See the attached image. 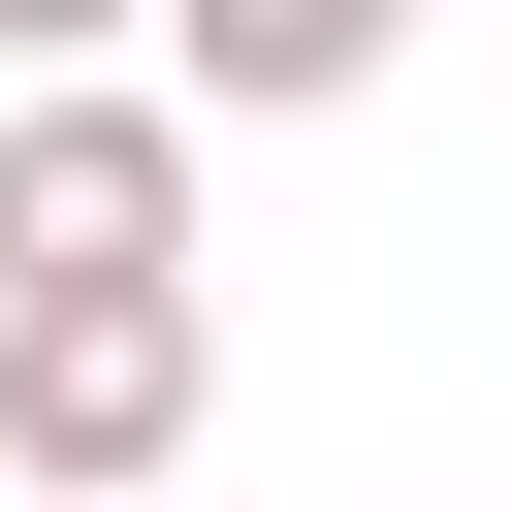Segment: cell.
Here are the masks:
<instances>
[{"instance_id":"obj_1","label":"cell","mask_w":512,"mask_h":512,"mask_svg":"<svg viewBox=\"0 0 512 512\" xmlns=\"http://www.w3.org/2000/svg\"><path fill=\"white\" fill-rule=\"evenodd\" d=\"M192 416H224L192 288H0V512H160Z\"/></svg>"},{"instance_id":"obj_2","label":"cell","mask_w":512,"mask_h":512,"mask_svg":"<svg viewBox=\"0 0 512 512\" xmlns=\"http://www.w3.org/2000/svg\"><path fill=\"white\" fill-rule=\"evenodd\" d=\"M0 288H192V96L160 64H0Z\"/></svg>"},{"instance_id":"obj_3","label":"cell","mask_w":512,"mask_h":512,"mask_svg":"<svg viewBox=\"0 0 512 512\" xmlns=\"http://www.w3.org/2000/svg\"><path fill=\"white\" fill-rule=\"evenodd\" d=\"M384 64H416V0H160V96L192 128H352Z\"/></svg>"},{"instance_id":"obj_4","label":"cell","mask_w":512,"mask_h":512,"mask_svg":"<svg viewBox=\"0 0 512 512\" xmlns=\"http://www.w3.org/2000/svg\"><path fill=\"white\" fill-rule=\"evenodd\" d=\"M128 32H160V0H0V64H128Z\"/></svg>"}]
</instances>
